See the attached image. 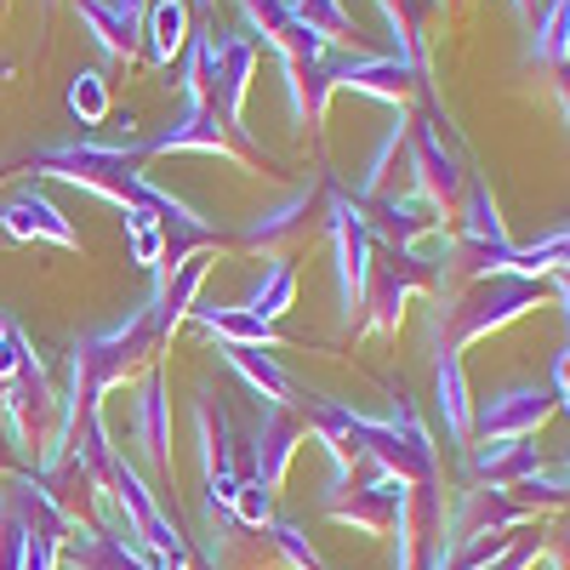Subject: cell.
Masks as SVG:
<instances>
[{
	"label": "cell",
	"instance_id": "cell-16",
	"mask_svg": "<svg viewBox=\"0 0 570 570\" xmlns=\"http://www.w3.org/2000/svg\"><path fill=\"white\" fill-rule=\"evenodd\" d=\"M200 331H212V337L223 343V348H263V354H274L279 348V331L268 325V320H257V314H246L240 303H217V308H195L188 314Z\"/></svg>",
	"mask_w": 570,
	"mask_h": 570
},
{
	"label": "cell",
	"instance_id": "cell-33",
	"mask_svg": "<svg viewBox=\"0 0 570 570\" xmlns=\"http://www.w3.org/2000/svg\"><path fill=\"white\" fill-rule=\"evenodd\" d=\"M52 7H58V0H46V12H52Z\"/></svg>",
	"mask_w": 570,
	"mask_h": 570
},
{
	"label": "cell",
	"instance_id": "cell-2",
	"mask_svg": "<svg viewBox=\"0 0 570 570\" xmlns=\"http://www.w3.org/2000/svg\"><path fill=\"white\" fill-rule=\"evenodd\" d=\"M325 234H331V257H337V303H343V325H354L365 314V292H371V234L360 217V200L343 195L337 183H325Z\"/></svg>",
	"mask_w": 570,
	"mask_h": 570
},
{
	"label": "cell",
	"instance_id": "cell-7",
	"mask_svg": "<svg viewBox=\"0 0 570 570\" xmlns=\"http://www.w3.org/2000/svg\"><path fill=\"white\" fill-rule=\"evenodd\" d=\"M365 468H371L365 485H348L343 497H331L325 513L337 519V525H354V531H365V537H383V531H394V519L405 513L411 485H400L394 473L376 468V462H365Z\"/></svg>",
	"mask_w": 570,
	"mask_h": 570
},
{
	"label": "cell",
	"instance_id": "cell-11",
	"mask_svg": "<svg viewBox=\"0 0 570 570\" xmlns=\"http://www.w3.org/2000/svg\"><path fill=\"white\" fill-rule=\"evenodd\" d=\"M171 149L217 155V160L240 166V171H252V166H257L252 155H240V149H234V137L223 131V120H217L212 109H177V120H171L166 131H155V137H149V155H171Z\"/></svg>",
	"mask_w": 570,
	"mask_h": 570
},
{
	"label": "cell",
	"instance_id": "cell-32",
	"mask_svg": "<svg viewBox=\"0 0 570 570\" xmlns=\"http://www.w3.org/2000/svg\"><path fill=\"white\" fill-rule=\"evenodd\" d=\"M559 405H564V416H570V389H564V394H559Z\"/></svg>",
	"mask_w": 570,
	"mask_h": 570
},
{
	"label": "cell",
	"instance_id": "cell-25",
	"mask_svg": "<svg viewBox=\"0 0 570 570\" xmlns=\"http://www.w3.org/2000/svg\"><path fill=\"white\" fill-rule=\"evenodd\" d=\"M268 553H274V570H320V553L314 542L297 531V525H285V519H274V525L263 531Z\"/></svg>",
	"mask_w": 570,
	"mask_h": 570
},
{
	"label": "cell",
	"instance_id": "cell-23",
	"mask_svg": "<svg viewBox=\"0 0 570 570\" xmlns=\"http://www.w3.org/2000/svg\"><path fill=\"white\" fill-rule=\"evenodd\" d=\"M69 115L80 120V131H104V120H109V75L104 69H80L69 80Z\"/></svg>",
	"mask_w": 570,
	"mask_h": 570
},
{
	"label": "cell",
	"instance_id": "cell-26",
	"mask_svg": "<svg viewBox=\"0 0 570 570\" xmlns=\"http://www.w3.org/2000/svg\"><path fill=\"white\" fill-rule=\"evenodd\" d=\"M228 519L246 525V531H268L274 525V491L257 485V480H240V491H234V502H228Z\"/></svg>",
	"mask_w": 570,
	"mask_h": 570
},
{
	"label": "cell",
	"instance_id": "cell-34",
	"mask_svg": "<svg viewBox=\"0 0 570 570\" xmlns=\"http://www.w3.org/2000/svg\"><path fill=\"white\" fill-rule=\"evenodd\" d=\"M513 7H525V0H513Z\"/></svg>",
	"mask_w": 570,
	"mask_h": 570
},
{
	"label": "cell",
	"instance_id": "cell-17",
	"mask_svg": "<svg viewBox=\"0 0 570 570\" xmlns=\"http://www.w3.org/2000/svg\"><path fill=\"white\" fill-rule=\"evenodd\" d=\"M137 183H142V171H137ZM120 234H126V246H131V263L142 268V274H160L166 268V223H160V212L142 200V188L120 206Z\"/></svg>",
	"mask_w": 570,
	"mask_h": 570
},
{
	"label": "cell",
	"instance_id": "cell-4",
	"mask_svg": "<svg viewBox=\"0 0 570 570\" xmlns=\"http://www.w3.org/2000/svg\"><path fill=\"white\" fill-rule=\"evenodd\" d=\"M405 166H411V195H422L428 206H434L440 217L462 200V160L445 149V131L434 120H411L405 126Z\"/></svg>",
	"mask_w": 570,
	"mask_h": 570
},
{
	"label": "cell",
	"instance_id": "cell-31",
	"mask_svg": "<svg viewBox=\"0 0 570 570\" xmlns=\"http://www.w3.org/2000/svg\"><path fill=\"white\" fill-rule=\"evenodd\" d=\"M195 570H223V564H217V553H206V559H200Z\"/></svg>",
	"mask_w": 570,
	"mask_h": 570
},
{
	"label": "cell",
	"instance_id": "cell-22",
	"mask_svg": "<svg viewBox=\"0 0 570 570\" xmlns=\"http://www.w3.org/2000/svg\"><path fill=\"white\" fill-rule=\"evenodd\" d=\"M531 58L542 69H564L570 63V0H548L537 12V29H531Z\"/></svg>",
	"mask_w": 570,
	"mask_h": 570
},
{
	"label": "cell",
	"instance_id": "cell-10",
	"mask_svg": "<svg viewBox=\"0 0 570 570\" xmlns=\"http://www.w3.org/2000/svg\"><path fill=\"white\" fill-rule=\"evenodd\" d=\"M297 445H303V422H297V411H292V405H263L257 434H252L246 480H257V485L279 491V480H285V468H292Z\"/></svg>",
	"mask_w": 570,
	"mask_h": 570
},
{
	"label": "cell",
	"instance_id": "cell-20",
	"mask_svg": "<svg viewBox=\"0 0 570 570\" xmlns=\"http://www.w3.org/2000/svg\"><path fill=\"white\" fill-rule=\"evenodd\" d=\"M75 18L86 23V35H91V46H98L104 63H131V58L142 52V40L126 35V23L115 18L109 0H75Z\"/></svg>",
	"mask_w": 570,
	"mask_h": 570
},
{
	"label": "cell",
	"instance_id": "cell-35",
	"mask_svg": "<svg viewBox=\"0 0 570 570\" xmlns=\"http://www.w3.org/2000/svg\"><path fill=\"white\" fill-rule=\"evenodd\" d=\"M69 570H75V564H69Z\"/></svg>",
	"mask_w": 570,
	"mask_h": 570
},
{
	"label": "cell",
	"instance_id": "cell-3",
	"mask_svg": "<svg viewBox=\"0 0 570 570\" xmlns=\"http://www.w3.org/2000/svg\"><path fill=\"white\" fill-rule=\"evenodd\" d=\"M195 440H200V473H206V508L200 513L223 519L234 491L246 480V468H240V451H234V422L212 389H200V400H195Z\"/></svg>",
	"mask_w": 570,
	"mask_h": 570
},
{
	"label": "cell",
	"instance_id": "cell-19",
	"mask_svg": "<svg viewBox=\"0 0 570 570\" xmlns=\"http://www.w3.org/2000/svg\"><path fill=\"white\" fill-rule=\"evenodd\" d=\"M434 389H440V411H445V434H451L456 445H468V428H473V400H468V376H462V348H445V343H440Z\"/></svg>",
	"mask_w": 570,
	"mask_h": 570
},
{
	"label": "cell",
	"instance_id": "cell-29",
	"mask_svg": "<svg viewBox=\"0 0 570 570\" xmlns=\"http://www.w3.org/2000/svg\"><path fill=\"white\" fill-rule=\"evenodd\" d=\"M553 303L564 308V337H570V268H559V274H553Z\"/></svg>",
	"mask_w": 570,
	"mask_h": 570
},
{
	"label": "cell",
	"instance_id": "cell-8",
	"mask_svg": "<svg viewBox=\"0 0 570 570\" xmlns=\"http://www.w3.org/2000/svg\"><path fill=\"white\" fill-rule=\"evenodd\" d=\"M0 228L12 240H35V246H63V252H80V234L75 223L58 212V200L46 195L40 183H18L7 200H0Z\"/></svg>",
	"mask_w": 570,
	"mask_h": 570
},
{
	"label": "cell",
	"instance_id": "cell-1",
	"mask_svg": "<svg viewBox=\"0 0 570 570\" xmlns=\"http://www.w3.org/2000/svg\"><path fill=\"white\" fill-rule=\"evenodd\" d=\"M542 303V279H525V274H485L473 292L451 297L445 303V348H462L485 331H502L513 325L525 308Z\"/></svg>",
	"mask_w": 570,
	"mask_h": 570
},
{
	"label": "cell",
	"instance_id": "cell-28",
	"mask_svg": "<svg viewBox=\"0 0 570 570\" xmlns=\"http://www.w3.org/2000/svg\"><path fill=\"white\" fill-rule=\"evenodd\" d=\"M548 389H553V394H564V389H570V337H564V348L553 354V376H548Z\"/></svg>",
	"mask_w": 570,
	"mask_h": 570
},
{
	"label": "cell",
	"instance_id": "cell-5",
	"mask_svg": "<svg viewBox=\"0 0 570 570\" xmlns=\"http://www.w3.org/2000/svg\"><path fill=\"white\" fill-rule=\"evenodd\" d=\"M234 7L246 12V35H252L257 46H268L279 69H303V63H320V58L331 52V46H325L308 23L292 18V7H285V0H234Z\"/></svg>",
	"mask_w": 570,
	"mask_h": 570
},
{
	"label": "cell",
	"instance_id": "cell-12",
	"mask_svg": "<svg viewBox=\"0 0 570 570\" xmlns=\"http://www.w3.org/2000/svg\"><path fill=\"white\" fill-rule=\"evenodd\" d=\"M325 212V188L314 195V188H292L279 206H268V212H257L246 228H240V240L246 246H285V240H297V234H308V223Z\"/></svg>",
	"mask_w": 570,
	"mask_h": 570
},
{
	"label": "cell",
	"instance_id": "cell-21",
	"mask_svg": "<svg viewBox=\"0 0 570 570\" xmlns=\"http://www.w3.org/2000/svg\"><path fill=\"white\" fill-rule=\"evenodd\" d=\"M292 297H297V268L285 263V257H268V263H263V274L252 279V292L240 297V308L274 325L285 308H292Z\"/></svg>",
	"mask_w": 570,
	"mask_h": 570
},
{
	"label": "cell",
	"instance_id": "cell-18",
	"mask_svg": "<svg viewBox=\"0 0 570 570\" xmlns=\"http://www.w3.org/2000/svg\"><path fill=\"white\" fill-rule=\"evenodd\" d=\"M223 360H228V371L246 376V389L257 394V405H297L292 371H285L274 354H263V348H223Z\"/></svg>",
	"mask_w": 570,
	"mask_h": 570
},
{
	"label": "cell",
	"instance_id": "cell-13",
	"mask_svg": "<svg viewBox=\"0 0 570 570\" xmlns=\"http://www.w3.org/2000/svg\"><path fill=\"white\" fill-rule=\"evenodd\" d=\"M63 564H75V570H155L137 542H120V537H109L98 525H80V519H69Z\"/></svg>",
	"mask_w": 570,
	"mask_h": 570
},
{
	"label": "cell",
	"instance_id": "cell-14",
	"mask_svg": "<svg viewBox=\"0 0 570 570\" xmlns=\"http://www.w3.org/2000/svg\"><path fill=\"white\" fill-rule=\"evenodd\" d=\"M468 468H473V480H480V485L519 491V485H525L531 473L542 468V456H537V445H531V440H473Z\"/></svg>",
	"mask_w": 570,
	"mask_h": 570
},
{
	"label": "cell",
	"instance_id": "cell-6",
	"mask_svg": "<svg viewBox=\"0 0 570 570\" xmlns=\"http://www.w3.org/2000/svg\"><path fill=\"white\" fill-rule=\"evenodd\" d=\"M553 389L548 383H519L508 394H491L473 411L468 440H537V428L553 416Z\"/></svg>",
	"mask_w": 570,
	"mask_h": 570
},
{
	"label": "cell",
	"instance_id": "cell-24",
	"mask_svg": "<svg viewBox=\"0 0 570 570\" xmlns=\"http://www.w3.org/2000/svg\"><path fill=\"white\" fill-rule=\"evenodd\" d=\"M285 7H292V18L308 23L325 46H343V40L354 35V23H348V12H343V0H285Z\"/></svg>",
	"mask_w": 570,
	"mask_h": 570
},
{
	"label": "cell",
	"instance_id": "cell-9",
	"mask_svg": "<svg viewBox=\"0 0 570 570\" xmlns=\"http://www.w3.org/2000/svg\"><path fill=\"white\" fill-rule=\"evenodd\" d=\"M131 451L155 473H171V400H166V371L149 365L131 400Z\"/></svg>",
	"mask_w": 570,
	"mask_h": 570
},
{
	"label": "cell",
	"instance_id": "cell-27",
	"mask_svg": "<svg viewBox=\"0 0 570 570\" xmlns=\"http://www.w3.org/2000/svg\"><path fill=\"white\" fill-rule=\"evenodd\" d=\"M35 348H29V337H23V331L7 320V314H0V389H7L12 383V376L23 371V360H29Z\"/></svg>",
	"mask_w": 570,
	"mask_h": 570
},
{
	"label": "cell",
	"instance_id": "cell-15",
	"mask_svg": "<svg viewBox=\"0 0 570 570\" xmlns=\"http://www.w3.org/2000/svg\"><path fill=\"white\" fill-rule=\"evenodd\" d=\"M188 18H195L188 0H149V12H142V58L160 75H171V63L188 52V35H195Z\"/></svg>",
	"mask_w": 570,
	"mask_h": 570
},
{
	"label": "cell",
	"instance_id": "cell-30",
	"mask_svg": "<svg viewBox=\"0 0 570 570\" xmlns=\"http://www.w3.org/2000/svg\"><path fill=\"white\" fill-rule=\"evenodd\" d=\"M212 7L217 0H188V12H200V18H212Z\"/></svg>",
	"mask_w": 570,
	"mask_h": 570
}]
</instances>
